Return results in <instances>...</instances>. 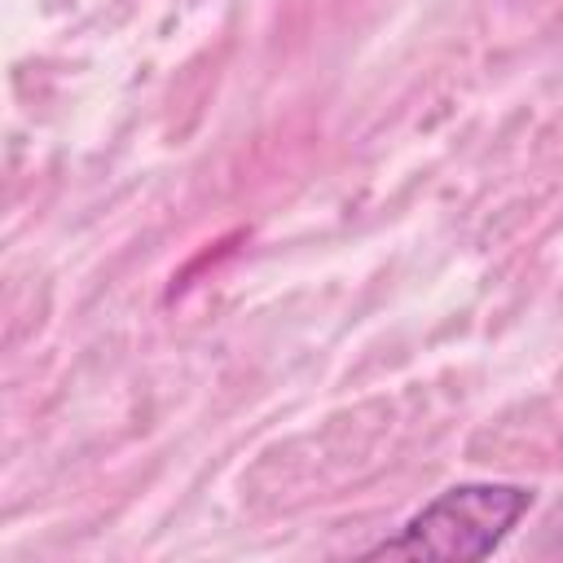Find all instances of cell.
Here are the masks:
<instances>
[{
	"mask_svg": "<svg viewBox=\"0 0 563 563\" xmlns=\"http://www.w3.org/2000/svg\"><path fill=\"white\" fill-rule=\"evenodd\" d=\"M532 488L501 479H466L413 510L396 537L369 545V559H484L528 515Z\"/></svg>",
	"mask_w": 563,
	"mask_h": 563,
	"instance_id": "1",
	"label": "cell"
}]
</instances>
